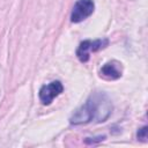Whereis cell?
<instances>
[{"mask_svg":"<svg viewBox=\"0 0 148 148\" xmlns=\"http://www.w3.org/2000/svg\"><path fill=\"white\" fill-rule=\"evenodd\" d=\"M109 44V40L106 38L104 39H95V40H83L80 43L77 50H76V57L81 62H87L90 58L91 52H96L103 47H105Z\"/></svg>","mask_w":148,"mask_h":148,"instance_id":"7a4b0ae2","label":"cell"},{"mask_svg":"<svg viewBox=\"0 0 148 148\" xmlns=\"http://www.w3.org/2000/svg\"><path fill=\"white\" fill-rule=\"evenodd\" d=\"M95 10V2L92 0H77L71 13V21L80 23L89 17Z\"/></svg>","mask_w":148,"mask_h":148,"instance_id":"3957f363","label":"cell"},{"mask_svg":"<svg viewBox=\"0 0 148 148\" xmlns=\"http://www.w3.org/2000/svg\"><path fill=\"white\" fill-rule=\"evenodd\" d=\"M138 140H141V141H147V126H143L141 127L139 131H138Z\"/></svg>","mask_w":148,"mask_h":148,"instance_id":"8992f818","label":"cell"},{"mask_svg":"<svg viewBox=\"0 0 148 148\" xmlns=\"http://www.w3.org/2000/svg\"><path fill=\"white\" fill-rule=\"evenodd\" d=\"M121 64L116 60L104 64L101 68V76L108 80H117L121 76Z\"/></svg>","mask_w":148,"mask_h":148,"instance_id":"5b68a950","label":"cell"},{"mask_svg":"<svg viewBox=\"0 0 148 148\" xmlns=\"http://www.w3.org/2000/svg\"><path fill=\"white\" fill-rule=\"evenodd\" d=\"M111 112L112 103L109 96L104 92H95L71 116L69 123L72 125L88 124L92 120L103 123L110 117Z\"/></svg>","mask_w":148,"mask_h":148,"instance_id":"6da1fadb","label":"cell"},{"mask_svg":"<svg viewBox=\"0 0 148 148\" xmlns=\"http://www.w3.org/2000/svg\"><path fill=\"white\" fill-rule=\"evenodd\" d=\"M62 91H64L62 83H61L60 81H52L51 83L45 84V86H43V87L39 89L38 96H39V99H40L42 104L49 105V104H51V102H52L57 96H59Z\"/></svg>","mask_w":148,"mask_h":148,"instance_id":"277c9868","label":"cell"}]
</instances>
